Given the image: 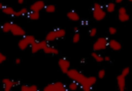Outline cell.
Returning <instances> with one entry per match:
<instances>
[{"label": "cell", "instance_id": "cell-1", "mask_svg": "<svg viewBox=\"0 0 132 91\" xmlns=\"http://www.w3.org/2000/svg\"><path fill=\"white\" fill-rule=\"evenodd\" d=\"M66 74L71 80L77 82L82 91H91L92 87L97 82L95 76H86L76 69L70 68Z\"/></svg>", "mask_w": 132, "mask_h": 91}, {"label": "cell", "instance_id": "cell-2", "mask_svg": "<svg viewBox=\"0 0 132 91\" xmlns=\"http://www.w3.org/2000/svg\"><path fill=\"white\" fill-rule=\"evenodd\" d=\"M66 35V31L64 29L59 28V29H54L48 32L45 37V41L47 42H53L59 38H63Z\"/></svg>", "mask_w": 132, "mask_h": 91}, {"label": "cell", "instance_id": "cell-3", "mask_svg": "<svg viewBox=\"0 0 132 91\" xmlns=\"http://www.w3.org/2000/svg\"><path fill=\"white\" fill-rule=\"evenodd\" d=\"M93 17L97 21H101L105 18L106 12L103 8L101 5L98 3H94L92 8Z\"/></svg>", "mask_w": 132, "mask_h": 91}, {"label": "cell", "instance_id": "cell-4", "mask_svg": "<svg viewBox=\"0 0 132 91\" xmlns=\"http://www.w3.org/2000/svg\"><path fill=\"white\" fill-rule=\"evenodd\" d=\"M36 38L33 35H24L23 38L18 42V47L21 51H24L28 48V46H30L36 41Z\"/></svg>", "mask_w": 132, "mask_h": 91}, {"label": "cell", "instance_id": "cell-5", "mask_svg": "<svg viewBox=\"0 0 132 91\" xmlns=\"http://www.w3.org/2000/svg\"><path fill=\"white\" fill-rule=\"evenodd\" d=\"M43 91H68L65 85L61 82L49 83L44 87Z\"/></svg>", "mask_w": 132, "mask_h": 91}, {"label": "cell", "instance_id": "cell-6", "mask_svg": "<svg viewBox=\"0 0 132 91\" xmlns=\"http://www.w3.org/2000/svg\"><path fill=\"white\" fill-rule=\"evenodd\" d=\"M108 40L106 37H99L93 44V49L97 52L105 49L108 46Z\"/></svg>", "mask_w": 132, "mask_h": 91}, {"label": "cell", "instance_id": "cell-7", "mask_svg": "<svg viewBox=\"0 0 132 91\" xmlns=\"http://www.w3.org/2000/svg\"><path fill=\"white\" fill-rule=\"evenodd\" d=\"M2 84L4 91H12L14 87L20 84V82L10 78H3L2 79Z\"/></svg>", "mask_w": 132, "mask_h": 91}, {"label": "cell", "instance_id": "cell-8", "mask_svg": "<svg viewBox=\"0 0 132 91\" xmlns=\"http://www.w3.org/2000/svg\"><path fill=\"white\" fill-rule=\"evenodd\" d=\"M48 45V42H46L45 40L41 41H36L30 46L31 52L33 54L37 53L39 51H41V50L43 51Z\"/></svg>", "mask_w": 132, "mask_h": 91}, {"label": "cell", "instance_id": "cell-9", "mask_svg": "<svg viewBox=\"0 0 132 91\" xmlns=\"http://www.w3.org/2000/svg\"><path fill=\"white\" fill-rule=\"evenodd\" d=\"M58 66L63 74H67L71 67V64L68 59L61 58L58 60Z\"/></svg>", "mask_w": 132, "mask_h": 91}, {"label": "cell", "instance_id": "cell-10", "mask_svg": "<svg viewBox=\"0 0 132 91\" xmlns=\"http://www.w3.org/2000/svg\"><path fill=\"white\" fill-rule=\"evenodd\" d=\"M10 33L15 37H23L26 35V32L24 29L22 27L19 26L15 23L12 24L11 29L10 31Z\"/></svg>", "mask_w": 132, "mask_h": 91}, {"label": "cell", "instance_id": "cell-11", "mask_svg": "<svg viewBox=\"0 0 132 91\" xmlns=\"http://www.w3.org/2000/svg\"><path fill=\"white\" fill-rule=\"evenodd\" d=\"M45 6L46 5H45V2L43 1L39 0V1H37L32 3V5L30 7V11L39 12L40 11L45 8Z\"/></svg>", "mask_w": 132, "mask_h": 91}, {"label": "cell", "instance_id": "cell-12", "mask_svg": "<svg viewBox=\"0 0 132 91\" xmlns=\"http://www.w3.org/2000/svg\"><path fill=\"white\" fill-rule=\"evenodd\" d=\"M117 83L119 91H125L126 90V77L119 74L117 76Z\"/></svg>", "mask_w": 132, "mask_h": 91}, {"label": "cell", "instance_id": "cell-13", "mask_svg": "<svg viewBox=\"0 0 132 91\" xmlns=\"http://www.w3.org/2000/svg\"><path fill=\"white\" fill-rule=\"evenodd\" d=\"M108 46H109L110 48L112 49L113 51H120L122 49V45L115 39H111L108 41Z\"/></svg>", "mask_w": 132, "mask_h": 91}, {"label": "cell", "instance_id": "cell-14", "mask_svg": "<svg viewBox=\"0 0 132 91\" xmlns=\"http://www.w3.org/2000/svg\"><path fill=\"white\" fill-rule=\"evenodd\" d=\"M43 51V52L45 54H47V55H57L59 54V50L57 49L54 47H52V46H49V45H48Z\"/></svg>", "mask_w": 132, "mask_h": 91}, {"label": "cell", "instance_id": "cell-15", "mask_svg": "<svg viewBox=\"0 0 132 91\" xmlns=\"http://www.w3.org/2000/svg\"><path fill=\"white\" fill-rule=\"evenodd\" d=\"M67 16L70 20L72 21H78L80 20L79 15L74 10H70L67 12Z\"/></svg>", "mask_w": 132, "mask_h": 91}, {"label": "cell", "instance_id": "cell-16", "mask_svg": "<svg viewBox=\"0 0 132 91\" xmlns=\"http://www.w3.org/2000/svg\"><path fill=\"white\" fill-rule=\"evenodd\" d=\"M20 91H39L36 85H23L21 87Z\"/></svg>", "mask_w": 132, "mask_h": 91}, {"label": "cell", "instance_id": "cell-17", "mask_svg": "<svg viewBox=\"0 0 132 91\" xmlns=\"http://www.w3.org/2000/svg\"><path fill=\"white\" fill-rule=\"evenodd\" d=\"M1 10H2L3 13L6 15H12V16H14L15 15V11L11 6H4V8Z\"/></svg>", "mask_w": 132, "mask_h": 91}, {"label": "cell", "instance_id": "cell-18", "mask_svg": "<svg viewBox=\"0 0 132 91\" xmlns=\"http://www.w3.org/2000/svg\"><path fill=\"white\" fill-rule=\"evenodd\" d=\"M27 14H28V17L30 19H31V20H33V21L38 20L40 17L39 12H37L30 11Z\"/></svg>", "mask_w": 132, "mask_h": 91}, {"label": "cell", "instance_id": "cell-19", "mask_svg": "<svg viewBox=\"0 0 132 91\" xmlns=\"http://www.w3.org/2000/svg\"><path fill=\"white\" fill-rule=\"evenodd\" d=\"M93 58L97 62H104V56H103L102 55H101L100 54L97 53L95 51L92 53L91 54Z\"/></svg>", "mask_w": 132, "mask_h": 91}, {"label": "cell", "instance_id": "cell-20", "mask_svg": "<svg viewBox=\"0 0 132 91\" xmlns=\"http://www.w3.org/2000/svg\"><path fill=\"white\" fill-rule=\"evenodd\" d=\"M12 24V23H10V22H6V23H4L1 26V30L3 33H9L10 32V29H11Z\"/></svg>", "mask_w": 132, "mask_h": 91}, {"label": "cell", "instance_id": "cell-21", "mask_svg": "<svg viewBox=\"0 0 132 91\" xmlns=\"http://www.w3.org/2000/svg\"><path fill=\"white\" fill-rule=\"evenodd\" d=\"M130 15L126 13H123V14H119L118 19L122 23H125L130 20Z\"/></svg>", "mask_w": 132, "mask_h": 91}, {"label": "cell", "instance_id": "cell-22", "mask_svg": "<svg viewBox=\"0 0 132 91\" xmlns=\"http://www.w3.org/2000/svg\"><path fill=\"white\" fill-rule=\"evenodd\" d=\"M68 89L70 91H76L77 90V89L79 87V85L78 83L76 82H74V81H72L70 83L68 84Z\"/></svg>", "mask_w": 132, "mask_h": 91}, {"label": "cell", "instance_id": "cell-23", "mask_svg": "<svg viewBox=\"0 0 132 91\" xmlns=\"http://www.w3.org/2000/svg\"><path fill=\"white\" fill-rule=\"evenodd\" d=\"M28 13V9L27 8H23L20 9L18 11H15V15L14 16L15 17H20V16H23V15H26Z\"/></svg>", "mask_w": 132, "mask_h": 91}, {"label": "cell", "instance_id": "cell-24", "mask_svg": "<svg viewBox=\"0 0 132 91\" xmlns=\"http://www.w3.org/2000/svg\"><path fill=\"white\" fill-rule=\"evenodd\" d=\"M106 10L107 12L108 13H112L115 11L116 10V5L113 3H109L106 6Z\"/></svg>", "mask_w": 132, "mask_h": 91}, {"label": "cell", "instance_id": "cell-25", "mask_svg": "<svg viewBox=\"0 0 132 91\" xmlns=\"http://www.w3.org/2000/svg\"><path fill=\"white\" fill-rule=\"evenodd\" d=\"M45 10L46 12L49 13V14H51V13H54L55 12V6H54V5H48L46 6H45Z\"/></svg>", "mask_w": 132, "mask_h": 91}, {"label": "cell", "instance_id": "cell-26", "mask_svg": "<svg viewBox=\"0 0 132 91\" xmlns=\"http://www.w3.org/2000/svg\"><path fill=\"white\" fill-rule=\"evenodd\" d=\"M80 38H81V37H80L79 33L76 32V33H74L73 37H72V42L74 44L78 43L80 41Z\"/></svg>", "mask_w": 132, "mask_h": 91}, {"label": "cell", "instance_id": "cell-27", "mask_svg": "<svg viewBox=\"0 0 132 91\" xmlns=\"http://www.w3.org/2000/svg\"><path fill=\"white\" fill-rule=\"evenodd\" d=\"M130 73V68L129 67H126L121 71V74L124 77H126Z\"/></svg>", "mask_w": 132, "mask_h": 91}, {"label": "cell", "instance_id": "cell-28", "mask_svg": "<svg viewBox=\"0 0 132 91\" xmlns=\"http://www.w3.org/2000/svg\"><path fill=\"white\" fill-rule=\"evenodd\" d=\"M97 76H98V78H99V79H103L106 76L105 69H100V70H99V72H98Z\"/></svg>", "mask_w": 132, "mask_h": 91}, {"label": "cell", "instance_id": "cell-29", "mask_svg": "<svg viewBox=\"0 0 132 91\" xmlns=\"http://www.w3.org/2000/svg\"><path fill=\"white\" fill-rule=\"evenodd\" d=\"M97 33V29L96 28H92L90 29L89 31V35L91 37H94L96 35Z\"/></svg>", "mask_w": 132, "mask_h": 91}, {"label": "cell", "instance_id": "cell-30", "mask_svg": "<svg viewBox=\"0 0 132 91\" xmlns=\"http://www.w3.org/2000/svg\"><path fill=\"white\" fill-rule=\"evenodd\" d=\"M117 32V28H116L115 27L110 26L109 28H108V32H109L110 34L112 35H113L116 34Z\"/></svg>", "mask_w": 132, "mask_h": 91}, {"label": "cell", "instance_id": "cell-31", "mask_svg": "<svg viewBox=\"0 0 132 91\" xmlns=\"http://www.w3.org/2000/svg\"><path fill=\"white\" fill-rule=\"evenodd\" d=\"M6 56L0 51V64H3L4 62L6 61Z\"/></svg>", "mask_w": 132, "mask_h": 91}, {"label": "cell", "instance_id": "cell-32", "mask_svg": "<svg viewBox=\"0 0 132 91\" xmlns=\"http://www.w3.org/2000/svg\"><path fill=\"white\" fill-rule=\"evenodd\" d=\"M126 12H126V8L122 6V7H120L119 8L118 10L119 14H123V13H126Z\"/></svg>", "mask_w": 132, "mask_h": 91}, {"label": "cell", "instance_id": "cell-33", "mask_svg": "<svg viewBox=\"0 0 132 91\" xmlns=\"http://www.w3.org/2000/svg\"><path fill=\"white\" fill-rule=\"evenodd\" d=\"M14 62H15V64H16V65H19V64H21V59L20 58H16L15 59Z\"/></svg>", "mask_w": 132, "mask_h": 91}, {"label": "cell", "instance_id": "cell-34", "mask_svg": "<svg viewBox=\"0 0 132 91\" xmlns=\"http://www.w3.org/2000/svg\"><path fill=\"white\" fill-rule=\"evenodd\" d=\"M111 60L110 57L109 56H105L104 57V61L106 62H110Z\"/></svg>", "mask_w": 132, "mask_h": 91}, {"label": "cell", "instance_id": "cell-35", "mask_svg": "<svg viewBox=\"0 0 132 91\" xmlns=\"http://www.w3.org/2000/svg\"><path fill=\"white\" fill-rule=\"evenodd\" d=\"M122 1H123V0H115V2H116V3H117V4L121 3Z\"/></svg>", "mask_w": 132, "mask_h": 91}, {"label": "cell", "instance_id": "cell-36", "mask_svg": "<svg viewBox=\"0 0 132 91\" xmlns=\"http://www.w3.org/2000/svg\"><path fill=\"white\" fill-rule=\"evenodd\" d=\"M24 0H18V3L19 4V5H22L24 3Z\"/></svg>", "mask_w": 132, "mask_h": 91}, {"label": "cell", "instance_id": "cell-37", "mask_svg": "<svg viewBox=\"0 0 132 91\" xmlns=\"http://www.w3.org/2000/svg\"><path fill=\"white\" fill-rule=\"evenodd\" d=\"M4 5L2 3H0V10H2L3 8H4Z\"/></svg>", "mask_w": 132, "mask_h": 91}, {"label": "cell", "instance_id": "cell-38", "mask_svg": "<svg viewBox=\"0 0 132 91\" xmlns=\"http://www.w3.org/2000/svg\"><path fill=\"white\" fill-rule=\"evenodd\" d=\"M77 30H78V28H77V27H75V28H74V31H75V32H76Z\"/></svg>", "mask_w": 132, "mask_h": 91}]
</instances>
